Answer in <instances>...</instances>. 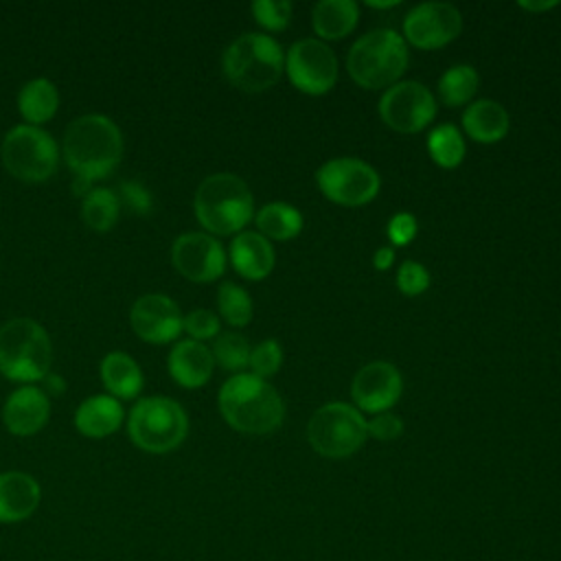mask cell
Masks as SVG:
<instances>
[{
	"label": "cell",
	"mask_w": 561,
	"mask_h": 561,
	"mask_svg": "<svg viewBox=\"0 0 561 561\" xmlns=\"http://www.w3.org/2000/svg\"><path fill=\"white\" fill-rule=\"evenodd\" d=\"M123 156V136L103 114L75 118L64 134V158L77 178L88 182L110 175Z\"/></svg>",
	"instance_id": "6da1fadb"
},
{
	"label": "cell",
	"mask_w": 561,
	"mask_h": 561,
	"mask_svg": "<svg viewBox=\"0 0 561 561\" xmlns=\"http://www.w3.org/2000/svg\"><path fill=\"white\" fill-rule=\"evenodd\" d=\"M136 335L151 344H164L180 335L184 329V318L180 307L164 294L140 296L129 313Z\"/></svg>",
	"instance_id": "2e32d148"
},
{
	"label": "cell",
	"mask_w": 561,
	"mask_h": 561,
	"mask_svg": "<svg viewBox=\"0 0 561 561\" xmlns=\"http://www.w3.org/2000/svg\"><path fill=\"white\" fill-rule=\"evenodd\" d=\"M416 217L410 213H397L388 219L386 232L392 245H408L416 237Z\"/></svg>",
	"instance_id": "8d00e7d4"
},
{
	"label": "cell",
	"mask_w": 561,
	"mask_h": 561,
	"mask_svg": "<svg viewBox=\"0 0 561 561\" xmlns=\"http://www.w3.org/2000/svg\"><path fill=\"white\" fill-rule=\"evenodd\" d=\"M252 13L263 28L283 31L291 20V2L289 0H256V2H252Z\"/></svg>",
	"instance_id": "1f68e13d"
},
{
	"label": "cell",
	"mask_w": 561,
	"mask_h": 561,
	"mask_svg": "<svg viewBox=\"0 0 561 561\" xmlns=\"http://www.w3.org/2000/svg\"><path fill=\"white\" fill-rule=\"evenodd\" d=\"M403 390L401 373L390 362H370L362 366L351 383V397L357 410L381 414L392 408Z\"/></svg>",
	"instance_id": "9a60e30c"
},
{
	"label": "cell",
	"mask_w": 561,
	"mask_h": 561,
	"mask_svg": "<svg viewBox=\"0 0 561 561\" xmlns=\"http://www.w3.org/2000/svg\"><path fill=\"white\" fill-rule=\"evenodd\" d=\"M90 184L92 182H88V180H83V178H75V182H72V191L77 193V195H81V197H85L92 188H90Z\"/></svg>",
	"instance_id": "b9f144b4"
},
{
	"label": "cell",
	"mask_w": 561,
	"mask_h": 561,
	"mask_svg": "<svg viewBox=\"0 0 561 561\" xmlns=\"http://www.w3.org/2000/svg\"><path fill=\"white\" fill-rule=\"evenodd\" d=\"M0 156L7 171L24 182L48 180L59 162V149L53 136L35 125H18L9 129Z\"/></svg>",
	"instance_id": "9c48e42d"
},
{
	"label": "cell",
	"mask_w": 561,
	"mask_h": 561,
	"mask_svg": "<svg viewBox=\"0 0 561 561\" xmlns=\"http://www.w3.org/2000/svg\"><path fill=\"white\" fill-rule=\"evenodd\" d=\"M397 287L405 296H419L430 287V272L416 261H405L397 272Z\"/></svg>",
	"instance_id": "e575fe53"
},
{
	"label": "cell",
	"mask_w": 561,
	"mask_h": 561,
	"mask_svg": "<svg viewBox=\"0 0 561 561\" xmlns=\"http://www.w3.org/2000/svg\"><path fill=\"white\" fill-rule=\"evenodd\" d=\"M213 353L197 340H182L169 353V373L184 388H199L213 375Z\"/></svg>",
	"instance_id": "d6986e66"
},
{
	"label": "cell",
	"mask_w": 561,
	"mask_h": 561,
	"mask_svg": "<svg viewBox=\"0 0 561 561\" xmlns=\"http://www.w3.org/2000/svg\"><path fill=\"white\" fill-rule=\"evenodd\" d=\"M359 20L357 2L353 0H320L313 7V31L322 39H340L348 35Z\"/></svg>",
	"instance_id": "603a6c76"
},
{
	"label": "cell",
	"mask_w": 561,
	"mask_h": 561,
	"mask_svg": "<svg viewBox=\"0 0 561 561\" xmlns=\"http://www.w3.org/2000/svg\"><path fill=\"white\" fill-rule=\"evenodd\" d=\"M57 105H59V94L48 79H31L28 83L22 85L18 94V110L22 118L35 127L53 118V114L57 112Z\"/></svg>",
	"instance_id": "d4e9b609"
},
{
	"label": "cell",
	"mask_w": 561,
	"mask_h": 561,
	"mask_svg": "<svg viewBox=\"0 0 561 561\" xmlns=\"http://www.w3.org/2000/svg\"><path fill=\"white\" fill-rule=\"evenodd\" d=\"M285 72L305 94H324L335 85L337 59L322 39H298L285 53Z\"/></svg>",
	"instance_id": "8fae6325"
},
{
	"label": "cell",
	"mask_w": 561,
	"mask_h": 561,
	"mask_svg": "<svg viewBox=\"0 0 561 561\" xmlns=\"http://www.w3.org/2000/svg\"><path fill=\"white\" fill-rule=\"evenodd\" d=\"M219 410L226 423L243 434H270L285 416L280 394L252 373H237L221 386Z\"/></svg>",
	"instance_id": "7a4b0ae2"
},
{
	"label": "cell",
	"mask_w": 561,
	"mask_h": 561,
	"mask_svg": "<svg viewBox=\"0 0 561 561\" xmlns=\"http://www.w3.org/2000/svg\"><path fill=\"white\" fill-rule=\"evenodd\" d=\"M256 228L265 239L270 237L276 241H287L302 230V215L291 204L272 202L256 213Z\"/></svg>",
	"instance_id": "484cf974"
},
{
	"label": "cell",
	"mask_w": 561,
	"mask_h": 561,
	"mask_svg": "<svg viewBox=\"0 0 561 561\" xmlns=\"http://www.w3.org/2000/svg\"><path fill=\"white\" fill-rule=\"evenodd\" d=\"M50 416V401L44 390L35 386H22L13 390L4 403L2 419L11 434L31 436L39 432Z\"/></svg>",
	"instance_id": "e0dca14e"
},
{
	"label": "cell",
	"mask_w": 561,
	"mask_h": 561,
	"mask_svg": "<svg viewBox=\"0 0 561 561\" xmlns=\"http://www.w3.org/2000/svg\"><path fill=\"white\" fill-rule=\"evenodd\" d=\"M478 90V72L469 64H456L447 68L438 79V96L445 105L456 107L467 103Z\"/></svg>",
	"instance_id": "83f0119b"
},
{
	"label": "cell",
	"mask_w": 561,
	"mask_h": 561,
	"mask_svg": "<svg viewBox=\"0 0 561 561\" xmlns=\"http://www.w3.org/2000/svg\"><path fill=\"white\" fill-rule=\"evenodd\" d=\"M221 66L232 85L245 92H263L280 79L285 53L272 35L243 33L224 50Z\"/></svg>",
	"instance_id": "3957f363"
},
{
	"label": "cell",
	"mask_w": 561,
	"mask_h": 561,
	"mask_svg": "<svg viewBox=\"0 0 561 561\" xmlns=\"http://www.w3.org/2000/svg\"><path fill=\"white\" fill-rule=\"evenodd\" d=\"M116 197L123 208H127L134 215H147L151 210V193L134 180H125L116 186Z\"/></svg>",
	"instance_id": "836d02e7"
},
{
	"label": "cell",
	"mask_w": 561,
	"mask_h": 561,
	"mask_svg": "<svg viewBox=\"0 0 561 561\" xmlns=\"http://www.w3.org/2000/svg\"><path fill=\"white\" fill-rule=\"evenodd\" d=\"M53 364V344L42 324L13 318L0 327V373L13 381L44 379Z\"/></svg>",
	"instance_id": "8992f818"
},
{
	"label": "cell",
	"mask_w": 561,
	"mask_h": 561,
	"mask_svg": "<svg viewBox=\"0 0 561 561\" xmlns=\"http://www.w3.org/2000/svg\"><path fill=\"white\" fill-rule=\"evenodd\" d=\"M346 68L366 90L390 88L408 68V44L392 28L368 31L351 46Z\"/></svg>",
	"instance_id": "5b68a950"
},
{
	"label": "cell",
	"mask_w": 561,
	"mask_h": 561,
	"mask_svg": "<svg viewBox=\"0 0 561 561\" xmlns=\"http://www.w3.org/2000/svg\"><path fill=\"white\" fill-rule=\"evenodd\" d=\"M318 188L324 197L342 206H362L375 199L379 173L359 158H333L316 171Z\"/></svg>",
	"instance_id": "30bf717a"
},
{
	"label": "cell",
	"mask_w": 561,
	"mask_h": 561,
	"mask_svg": "<svg viewBox=\"0 0 561 561\" xmlns=\"http://www.w3.org/2000/svg\"><path fill=\"white\" fill-rule=\"evenodd\" d=\"M462 127L473 140L491 145L506 136L508 114L497 101L478 99L471 105H467L462 114Z\"/></svg>",
	"instance_id": "7402d4cb"
},
{
	"label": "cell",
	"mask_w": 561,
	"mask_h": 561,
	"mask_svg": "<svg viewBox=\"0 0 561 561\" xmlns=\"http://www.w3.org/2000/svg\"><path fill=\"white\" fill-rule=\"evenodd\" d=\"M462 31V15L449 2H421L403 20L405 39L416 48H440Z\"/></svg>",
	"instance_id": "4fadbf2b"
},
{
	"label": "cell",
	"mask_w": 561,
	"mask_h": 561,
	"mask_svg": "<svg viewBox=\"0 0 561 561\" xmlns=\"http://www.w3.org/2000/svg\"><path fill=\"white\" fill-rule=\"evenodd\" d=\"M213 359L226 368V370H232V373H239L243 370L245 366H250V344L243 335L239 333H232V331H226V333H219L213 342Z\"/></svg>",
	"instance_id": "f546056e"
},
{
	"label": "cell",
	"mask_w": 561,
	"mask_h": 561,
	"mask_svg": "<svg viewBox=\"0 0 561 561\" xmlns=\"http://www.w3.org/2000/svg\"><path fill=\"white\" fill-rule=\"evenodd\" d=\"M230 263L243 278L261 280L274 267V248L261 232L243 230L230 243Z\"/></svg>",
	"instance_id": "ffe728a7"
},
{
	"label": "cell",
	"mask_w": 561,
	"mask_h": 561,
	"mask_svg": "<svg viewBox=\"0 0 561 561\" xmlns=\"http://www.w3.org/2000/svg\"><path fill=\"white\" fill-rule=\"evenodd\" d=\"M171 261L175 270L193 283H210L226 270L221 243L204 232H184L173 241Z\"/></svg>",
	"instance_id": "5bb4252c"
},
{
	"label": "cell",
	"mask_w": 561,
	"mask_h": 561,
	"mask_svg": "<svg viewBox=\"0 0 561 561\" xmlns=\"http://www.w3.org/2000/svg\"><path fill=\"white\" fill-rule=\"evenodd\" d=\"M195 217L215 234L239 232L254 215V199L248 184L234 173L208 175L195 193Z\"/></svg>",
	"instance_id": "277c9868"
},
{
	"label": "cell",
	"mask_w": 561,
	"mask_h": 561,
	"mask_svg": "<svg viewBox=\"0 0 561 561\" xmlns=\"http://www.w3.org/2000/svg\"><path fill=\"white\" fill-rule=\"evenodd\" d=\"M101 381L114 399H134L142 388V373L127 353L112 351L101 362Z\"/></svg>",
	"instance_id": "cb8c5ba5"
},
{
	"label": "cell",
	"mask_w": 561,
	"mask_h": 561,
	"mask_svg": "<svg viewBox=\"0 0 561 561\" xmlns=\"http://www.w3.org/2000/svg\"><path fill=\"white\" fill-rule=\"evenodd\" d=\"M123 423V405L110 394H94L77 408L75 425L88 438H105Z\"/></svg>",
	"instance_id": "44dd1931"
},
{
	"label": "cell",
	"mask_w": 561,
	"mask_h": 561,
	"mask_svg": "<svg viewBox=\"0 0 561 561\" xmlns=\"http://www.w3.org/2000/svg\"><path fill=\"white\" fill-rule=\"evenodd\" d=\"M368 436V421L348 403L331 401L313 412L307 425L309 445L324 458H348Z\"/></svg>",
	"instance_id": "ba28073f"
},
{
	"label": "cell",
	"mask_w": 561,
	"mask_h": 561,
	"mask_svg": "<svg viewBox=\"0 0 561 561\" xmlns=\"http://www.w3.org/2000/svg\"><path fill=\"white\" fill-rule=\"evenodd\" d=\"M522 9H528V11H548V9H554L559 4V0H546V2H528V0H519L517 2Z\"/></svg>",
	"instance_id": "ab89813d"
},
{
	"label": "cell",
	"mask_w": 561,
	"mask_h": 561,
	"mask_svg": "<svg viewBox=\"0 0 561 561\" xmlns=\"http://www.w3.org/2000/svg\"><path fill=\"white\" fill-rule=\"evenodd\" d=\"M392 261H394V250H392L390 245L379 248V250L373 254V265H375V270H388V267L392 265Z\"/></svg>",
	"instance_id": "f35d334b"
},
{
	"label": "cell",
	"mask_w": 561,
	"mask_h": 561,
	"mask_svg": "<svg viewBox=\"0 0 561 561\" xmlns=\"http://www.w3.org/2000/svg\"><path fill=\"white\" fill-rule=\"evenodd\" d=\"M127 430L142 451L167 454L186 438L188 416L175 399L147 397L131 408Z\"/></svg>",
	"instance_id": "52a82bcc"
},
{
	"label": "cell",
	"mask_w": 561,
	"mask_h": 561,
	"mask_svg": "<svg viewBox=\"0 0 561 561\" xmlns=\"http://www.w3.org/2000/svg\"><path fill=\"white\" fill-rule=\"evenodd\" d=\"M366 4L373 9H390V7H397L399 0H368Z\"/></svg>",
	"instance_id": "7bdbcfd3"
},
{
	"label": "cell",
	"mask_w": 561,
	"mask_h": 561,
	"mask_svg": "<svg viewBox=\"0 0 561 561\" xmlns=\"http://www.w3.org/2000/svg\"><path fill=\"white\" fill-rule=\"evenodd\" d=\"M280 364H283V348L276 340H263L250 353L252 375L261 379L274 375L280 368Z\"/></svg>",
	"instance_id": "d6a6232c"
},
{
	"label": "cell",
	"mask_w": 561,
	"mask_h": 561,
	"mask_svg": "<svg viewBox=\"0 0 561 561\" xmlns=\"http://www.w3.org/2000/svg\"><path fill=\"white\" fill-rule=\"evenodd\" d=\"M217 305H219V313L224 316V320L232 327H243L252 320V300H250L248 291L230 280L219 285Z\"/></svg>",
	"instance_id": "4dcf8cb0"
},
{
	"label": "cell",
	"mask_w": 561,
	"mask_h": 561,
	"mask_svg": "<svg viewBox=\"0 0 561 561\" xmlns=\"http://www.w3.org/2000/svg\"><path fill=\"white\" fill-rule=\"evenodd\" d=\"M427 149L430 156L438 167L454 169L465 158V138L456 125H438L427 136Z\"/></svg>",
	"instance_id": "f1b7e54d"
},
{
	"label": "cell",
	"mask_w": 561,
	"mask_h": 561,
	"mask_svg": "<svg viewBox=\"0 0 561 561\" xmlns=\"http://www.w3.org/2000/svg\"><path fill=\"white\" fill-rule=\"evenodd\" d=\"M39 484L24 471L0 473V522L15 524L28 519L39 506Z\"/></svg>",
	"instance_id": "ac0fdd59"
},
{
	"label": "cell",
	"mask_w": 561,
	"mask_h": 561,
	"mask_svg": "<svg viewBox=\"0 0 561 561\" xmlns=\"http://www.w3.org/2000/svg\"><path fill=\"white\" fill-rule=\"evenodd\" d=\"M184 329L191 340H210L219 335V318L208 309H195L184 318Z\"/></svg>",
	"instance_id": "d590c367"
},
{
	"label": "cell",
	"mask_w": 561,
	"mask_h": 561,
	"mask_svg": "<svg viewBox=\"0 0 561 561\" xmlns=\"http://www.w3.org/2000/svg\"><path fill=\"white\" fill-rule=\"evenodd\" d=\"M379 114L390 129L414 134L432 123L436 116V101L423 83L399 81L383 92L379 101Z\"/></svg>",
	"instance_id": "7c38bea8"
},
{
	"label": "cell",
	"mask_w": 561,
	"mask_h": 561,
	"mask_svg": "<svg viewBox=\"0 0 561 561\" xmlns=\"http://www.w3.org/2000/svg\"><path fill=\"white\" fill-rule=\"evenodd\" d=\"M118 213L121 204L112 188H92L81 202V217L96 232H107L116 224Z\"/></svg>",
	"instance_id": "4316f807"
},
{
	"label": "cell",
	"mask_w": 561,
	"mask_h": 561,
	"mask_svg": "<svg viewBox=\"0 0 561 561\" xmlns=\"http://www.w3.org/2000/svg\"><path fill=\"white\" fill-rule=\"evenodd\" d=\"M368 434L377 440H394L403 434V421L392 412L375 414V419L368 421Z\"/></svg>",
	"instance_id": "74e56055"
},
{
	"label": "cell",
	"mask_w": 561,
	"mask_h": 561,
	"mask_svg": "<svg viewBox=\"0 0 561 561\" xmlns=\"http://www.w3.org/2000/svg\"><path fill=\"white\" fill-rule=\"evenodd\" d=\"M44 379H46L48 392H53V394H61V392H64V386H66V383H64V379H61L59 375H55V373L50 375V373H48Z\"/></svg>",
	"instance_id": "60d3db41"
}]
</instances>
